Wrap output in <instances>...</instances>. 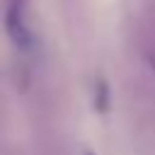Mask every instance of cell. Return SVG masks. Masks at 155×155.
I'll use <instances>...</instances> for the list:
<instances>
[{
	"instance_id": "cell-1",
	"label": "cell",
	"mask_w": 155,
	"mask_h": 155,
	"mask_svg": "<svg viewBox=\"0 0 155 155\" xmlns=\"http://www.w3.org/2000/svg\"><path fill=\"white\" fill-rule=\"evenodd\" d=\"M24 15H27V0H7V10H5V29H7V36H10V41L17 48L29 51L34 46V34H31Z\"/></svg>"
},
{
	"instance_id": "cell-2",
	"label": "cell",
	"mask_w": 155,
	"mask_h": 155,
	"mask_svg": "<svg viewBox=\"0 0 155 155\" xmlns=\"http://www.w3.org/2000/svg\"><path fill=\"white\" fill-rule=\"evenodd\" d=\"M94 104H97V109L99 111H104L107 107H109V90H107V85L99 80V85H97V99H94Z\"/></svg>"
},
{
	"instance_id": "cell-3",
	"label": "cell",
	"mask_w": 155,
	"mask_h": 155,
	"mask_svg": "<svg viewBox=\"0 0 155 155\" xmlns=\"http://www.w3.org/2000/svg\"><path fill=\"white\" fill-rule=\"evenodd\" d=\"M82 155H94V153H92V150H87V153H82Z\"/></svg>"
}]
</instances>
